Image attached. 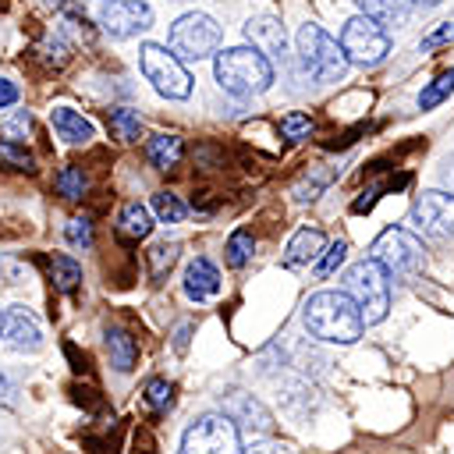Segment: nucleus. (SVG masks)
<instances>
[{
    "mask_svg": "<svg viewBox=\"0 0 454 454\" xmlns=\"http://www.w3.org/2000/svg\"><path fill=\"white\" fill-rule=\"evenodd\" d=\"M301 323L316 340H326V344H355L365 330V323L358 316V305L344 291L309 294V301L301 309Z\"/></svg>",
    "mask_w": 454,
    "mask_h": 454,
    "instance_id": "f257e3e1",
    "label": "nucleus"
},
{
    "mask_svg": "<svg viewBox=\"0 0 454 454\" xmlns=\"http://www.w3.org/2000/svg\"><path fill=\"white\" fill-rule=\"evenodd\" d=\"M216 82H220L223 92L245 99V96H255V92L270 89L273 64L255 46H234V50L216 53Z\"/></svg>",
    "mask_w": 454,
    "mask_h": 454,
    "instance_id": "f03ea898",
    "label": "nucleus"
},
{
    "mask_svg": "<svg viewBox=\"0 0 454 454\" xmlns=\"http://www.w3.org/2000/svg\"><path fill=\"white\" fill-rule=\"evenodd\" d=\"M340 291L358 305V316L362 323H380L390 309V277L383 273V266L376 259H362L355 266H348L344 280H340Z\"/></svg>",
    "mask_w": 454,
    "mask_h": 454,
    "instance_id": "7ed1b4c3",
    "label": "nucleus"
},
{
    "mask_svg": "<svg viewBox=\"0 0 454 454\" xmlns=\"http://www.w3.org/2000/svg\"><path fill=\"white\" fill-rule=\"evenodd\" d=\"M369 259H376L383 266L387 277H394L397 284H411L422 270H426V248L422 241L404 231V227H387L372 248H369Z\"/></svg>",
    "mask_w": 454,
    "mask_h": 454,
    "instance_id": "20e7f679",
    "label": "nucleus"
},
{
    "mask_svg": "<svg viewBox=\"0 0 454 454\" xmlns=\"http://www.w3.org/2000/svg\"><path fill=\"white\" fill-rule=\"evenodd\" d=\"M298 57L309 67L316 82H340L348 71V57L337 39H330L319 25H301L298 28Z\"/></svg>",
    "mask_w": 454,
    "mask_h": 454,
    "instance_id": "39448f33",
    "label": "nucleus"
},
{
    "mask_svg": "<svg viewBox=\"0 0 454 454\" xmlns=\"http://www.w3.org/2000/svg\"><path fill=\"white\" fill-rule=\"evenodd\" d=\"M138 64H142L145 82H153V89L160 96H167V99H188L192 96V74L184 71V64L177 60L174 50L145 43L142 53H138Z\"/></svg>",
    "mask_w": 454,
    "mask_h": 454,
    "instance_id": "423d86ee",
    "label": "nucleus"
},
{
    "mask_svg": "<svg viewBox=\"0 0 454 454\" xmlns=\"http://www.w3.org/2000/svg\"><path fill=\"white\" fill-rule=\"evenodd\" d=\"M340 50L351 64H362V67H372L380 64L387 53H390V35L380 21H372L369 14H355L344 21L340 28Z\"/></svg>",
    "mask_w": 454,
    "mask_h": 454,
    "instance_id": "0eeeda50",
    "label": "nucleus"
},
{
    "mask_svg": "<svg viewBox=\"0 0 454 454\" xmlns=\"http://www.w3.org/2000/svg\"><path fill=\"white\" fill-rule=\"evenodd\" d=\"M181 454H245L238 426L220 415H202L195 426H188L181 440Z\"/></svg>",
    "mask_w": 454,
    "mask_h": 454,
    "instance_id": "6e6552de",
    "label": "nucleus"
},
{
    "mask_svg": "<svg viewBox=\"0 0 454 454\" xmlns=\"http://www.w3.org/2000/svg\"><path fill=\"white\" fill-rule=\"evenodd\" d=\"M220 46V25L209 18V14H184L170 25V50L184 60H206L213 57Z\"/></svg>",
    "mask_w": 454,
    "mask_h": 454,
    "instance_id": "1a4fd4ad",
    "label": "nucleus"
},
{
    "mask_svg": "<svg viewBox=\"0 0 454 454\" xmlns=\"http://www.w3.org/2000/svg\"><path fill=\"white\" fill-rule=\"evenodd\" d=\"M96 21L114 39H131L153 25V7L142 0H103L96 11Z\"/></svg>",
    "mask_w": 454,
    "mask_h": 454,
    "instance_id": "9d476101",
    "label": "nucleus"
},
{
    "mask_svg": "<svg viewBox=\"0 0 454 454\" xmlns=\"http://www.w3.org/2000/svg\"><path fill=\"white\" fill-rule=\"evenodd\" d=\"M411 216L422 231L440 234V238H454V195L443 192H422L411 206Z\"/></svg>",
    "mask_w": 454,
    "mask_h": 454,
    "instance_id": "9b49d317",
    "label": "nucleus"
},
{
    "mask_svg": "<svg viewBox=\"0 0 454 454\" xmlns=\"http://www.w3.org/2000/svg\"><path fill=\"white\" fill-rule=\"evenodd\" d=\"M0 337H4L14 351H39V348H43V326H39V319L32 316V309H25V305H11V309L4 312Z\"/></svg>",
    "mask_w": 454,
    "mask_h": 454,
    "instance_id": "f8f14e48",
    "label": "nucleus"
},
{
    "mask_svg": "<svg viewBox=\"0 0 454 454\" xmlns=\"http://www.w3.org/2000/svg\"><path fill=\"white\" fill-rule=\"evenodd\" d=\"M220 408H223V415L234 422V426H241V429H255V433H270L273 429V415L266 411V404L262 401H255L252 394H245V390H231L223 401H220Z\"/></svg>",
    "mask_w": 454,
    "mask_h": 454,
    "instance_id": "ddd939ff",
    "label": "nucleus"
},
{
    "mask_svg": "<svg viewBox=\"0 0 454 454\" xmlns=\"http://www.w3.org/2000/svg\"><path fill=\"white\" fill-rule=\"evenodd\" d=\"M245 39H248V43H252L259 53H266V57L284 53V43H287L284 25H280V18H273V14L248 18V21H245Z\"/></svg>",
    "mask_w": 454,
    "mask_h": 454,
    "instance_id": "4468645a",
    "label": "nucleus"
},
{
    "mask_svg": "<svg viewBox=\"0 0 454 454\" xmlns=\"http://www.w3.org/2000/svg\"><path fill=\"white\" fill-rule=\"evenodd\" d=\"M50 124H53L57 138L67 142V145H85V142L92 138V121H89L82 110L53 106V110H50Z\"/></svg>",
    "mask_w": 454,
    "mask_h": 454,
    "instance_id": "2eb2a0df",
    "label": "nucleus"
},
{
    "mask_svg": "<svg viewBox=\"0 0 454 454\" xmlns=\"http://www.w3.org/2000/svg\"><path fill=\"white\" fill-rule=\"evenodd\" d=\"M220 291V273L209 259H192L184 270V294L192 301H209Z\"/></svg>",
    "mask_w": 454,
    "mask_h": 454,
    "instance_id": "dca6fc26",
    "label": "nucleus"
},
{
    "mask_svg": "<svg viewBox=\"0 0 454 454\" xmlns=\"http://www.w3.org/2000/svg\"><path fill=\"white\" fill-rule=\"evenodd\" d=\"M103 340H106V351H110V365L117 372H131L135 362H138V340L121 326H106Z\"/></svg>",
    "mask_w": 454,
    "mask_h": 454,
    "instance_id": "f3484780",
    "label": "nucleus"
},
{
    "mask_svg": "<svg viewBox=\"0 0 454 454\" xmlns=\"http://www.w3.org/2000/svg\"><path fill=\"white\" fill-rule=\"evenodd\" d=\"M145 156H149V163H153L156 170H170V167L181 163V156H184V142H181V135H174V131H160V135L149 138Z\"/></svg>",
    "mask_w": 454,
    "mask_h": 454,
    "instance_id": "a211bd4d",
    "label": "nucleus"
},
{
    "mask_svg": "<svg viewBox=\"0 0 454 454\" xmlns=\"http://www.w3.org/2000/svg\"><path fill=\"white\" fill-rule=\"evenodd\" d=\"M319 252H323V231H316V227H301V231L287 241L284 262H287V266H305V262H312Z\"/></svg>",
    "mask_w": 454,
    "mask_h": 454,
    "instance_id": "6ab92c4d",
    "label": "nucleus"
},
{
    "mask_svg": "<svg viewBox=\"0 0 454 454\" xmlns=\"http://www.w3.org/2000/svg\"><path fill=\"white\" fill-rule=\"evenodd\" d=\"M149 231H153L149 209L138 206V202H128V206L121 209V216H117V238H124V241H142Z\"/></svg>",
    "mask_w": 454,
    "mask_h": 454,
    "instance_id": "aec40b11",
    "label": "nucleus"
},
{
    "mask_svg": "<svg viewBox=\"0 0 454 454\" xmlns=\"http://www.w3.org/2000/svg\"><path fill=\"white\" fill-rule=\"evenodd\" d=\"M362 7V14H369L380 25H404L411 0H355Z\"/></svg>",
    "mask_w": 454,
    "mask_h": 454,
    "instance_id": "412c9836",
    "label": "nucleus"
},
{
    "mask_svg": "<svg viewBox=\"0 0 454 454\" xmlns=\"http://www.w3.org/2000/svg\"><path fill=\"white\" fill-rule=\"evenodd\" d=\"M106 121H110V131H114L117 142H135L138 131H142L138 110H128V106H114V110L106 114Z\"/></svg>",
    "mask_w": 454,
    "mask_h": 454,
    "instance_id": "4be33fe9",
    "label": "nucleus"
},
{
    "mask_svg": "<svg viewBox=\"0 0 454 454\" xmlns=\"http://www.w3.org/2000/svg\"><path fill=\"white\" fill-rule=\"evenodd\" d=\"M50 280L57 291H74L82 284V266L71 255H50Z\"/></svg>",
    "mask_w": 454,
    "mask_h": 454,
    "instance_id": "5701e85b",
    "label": "nucleus"
},
{
    "mask_svg": "<svg viewBox=\"0 0 454 454\" xmlns=\"http://www.w3.org/2000/svg\"><path fill=\"white\" fill-rule=\"evenodd\" d=\"M53 184H57V195H64L67 202H78V199L89 192V174L71 163V167H64V170L53 177Z\"/></svg>",
    "mask_w": 454,
    "mask_h": 454,
    "instance_id": "b1692460",
    "label": "nucleus"
},
{
    "mask_svg": "<svg viewBox=\"0 0 454 454\" xmlns=\"http://www.w3.org/2000/svg\"><path fill=\"white\" fill-rule=\"evenodd\" d=\"M177 252H181L177 241H160V245H153V248L145 252V259H149V277H153L156 284L170 273V266L177 262Z\"/></svg>",
    "mask_w": 454,
    "mask_h": 454,
    "instance_id": "393cba45",
    "label": "nucleus"
},
{
    "mask_svg": "<svg viewBox=\"0 0 454 454\" xmlns=\"http://www.w3.org/2000/svg\"><path fill=\"white\" fill-rule=\"evenodd\" d=\"M450 92H454V67L443 71V74H436V78L419 92V110H433V106L443 103Z\"/></svg>",
    "mask_w": 454,
    "mask_h": 454,
    "instance_id": "a878e982",
    "label": "nucleus"
},
{
    "mask_svg": "<svg viewBox=\"0 0 454 454\" xmlns=\"http://www.w3.org/2000/svg\"><path fill=\"white\" fill-rule=\"evenodd\" d=\"M227 266H234V270H241L248 259H252V252H255V238L248 234V231H234L231 238H227Z\"/></svg>",
    "mask_w": 454,
    "mask_h": 454,
    "instance_id": "bb28decb",
    "label": "nucleus"
},
{
    "mask_svg": "<svg viewBox=\"0 0 454 454\" xmlns=\"http://www.w3.org/2000/svg\"><path fill=\"white\" fill-rule=\"evenodd\" d=\"M153 213H156L163 223H177V220H184L188 206H184L174 192H156V195H153Z\"/></svg>",
    "mask_w": 454,
    "mask_h": 454,
    "instance_id": "cd10ccee",
    "label": "nucleus"
},
{
    "mask_svg": "<svg viewBox=\"0 0 454 454\" xmlns=\"http://www.w3.org/2000/svg\"><path fill=\"white\" fill-rule=\"evenodd\" d=\"M32 153L25 145H18L14 138H0V167H11V170H32Z\"/></svg>",
    "mask_w": 454,
    "mask_h": 454,
    "instance_id": "c85d7f7f",
    "label": "nucleus"
},
{
    "mask_svg": "<svg viewBox=\"0 0 454 454\" xmlns=\"http://www.w3.org/2000/svg\"><path fill=\"white\" fill-rule=\"evenodd\" d=\"M312 117H305V114H287V117H280V135L287 138V142H301V138H309L312 135Z\"/></svg>",
    "mask_w": 454,
    "mask_h": 454,
    "instance_id": "c756f323",
    "label": "nucleus"
},
{
    "mask_svg": "<svg viewBox=\"0 0 454 454\" xmlns=\"http://www.w3.org/2000/svg\"><path fill=\"white\" fill-rule=\"evenodd\" d=\"M170 401H174V383H167V380H149L145 383V404L153 411H167Z\"/></svg>",
    "mask_w": 454,
    "mask_h": 454,
    "instance_id": "7c9ffc66",
    "label": "nucleus"
},
{
    "mask_svg": "<svg viewBox=\"0 0 454 454\" xmlns=\"http://www.w3.org/2000/svg\"><path fill=\"white\" fill-rule=\"evenodd\" d=\"M64 234H67V241L74 248H89L92 245V220L89 216H74V220H67Z\"/></svg>",
    "mask_w": 454,
    "mask_h": 454,
    "instance_id": "2f4dec72",
    "label": "nucleus"
},
{
    "mask_svg": "<svg viewBox=\"0 0 454 454\" xmlns=\"http://www.w3.org/2000/svg\"><path fill=\"white\" fill-rule=\"evenodd\" d=\"M344 252H348V245H344V241H333V245L323 252V259L316 262V277H330V273L344 262Z\"/></svg>",
    "mask_w": 454,
    "mask_h": 454,
    "instance_id": "473e14b6",
    "label": "nucleus"
},
{
    "mask_svg": "<svg viewBox=\"0 0 454 454\" xmlns=\"http://www.w3.org/2000/svg\"><path fill=\"white\" fill-rule=\"evenodd\" d=\"M387 188H394V181H380V184H372V188H365L355 202H351V213H365V209H372V202L387 192Z\"/></svg>",
    "mask_w": 454,
    "mask_h": 454,
    "instance_id": "72a5a7b5",
    "label": "nucleus"
},
{
    "mask_svg": "<svg viewBox=\"0 0 454 454\" xmlns=\"http://www.w3.org/2000/svg\"><path fill=\"white\" fill-rule=\"evenodd\" d=\"M245 454H294V450L287 443H280V440H252L245 447Z\"/></svg>",
    "mask_w": 454,
    "mask_h": 454,
    "instance_id": "f704fd0d",
    "label": "nucleus"
},
{
    "mask_svg": "<svg viewBox=\"0 0 454 454\" xmlns=\"http://www.w3.org/2000/svg\"><path fill=\"white\" fill-rule=\"evenodd\" d=\"M443 43H454V21L440 25L436 32H429V35L422 39V50H436V46H443Z\"/></svg>",
    "mask_w": 454,
    "mask_h": 454,
    "instance_id": "c9c22d12",
    "label": "nucleus"
},
{
    "mask_svg": "<svg viewBox=\"0 0 454 454\" xmlns=\"http://www.w3.org/2000/svg\"><path fill=\"white\" fill-rule=\"evenodd\" d=\"M18 96H21V92H18V85H14V82H7V78H0V110H4V106H14V103H18Z\"/></svg>",
    "mask_w": 454,
    "mask_h": 454,
    "instance_id": "e433bc0d",
    "label": "nucleus"
},
{
    "mask_svg": "<svg viewBox=\"0 0 454 454\" xmlns=\"http://www.w3.org/2000/svg\"><path fill=\"white\" fill-rule=\"evenodd\" d=\"M28 128H32V117H28L25 110H18V114L7 121V135H11V131H28Z\"/></svg>",
    "mask_w": 454,
    "mask_h": 454,
    "instance_id": "4c0bfd02",
    "label": "nucleus"
},
{
    "mask_svg": "<svg viewBox=\"0 0 454 454\" xmlns=\"http://www.w3.org/2000/svg\"><path fill=\"white\" fill-rule=\"evenodd\" d=\"M440 177H443V184L454 192V156H447V160H443V170H440Z\"/></svg>",
    "mask_w": 454,
    "mask_h": 454,
    "instance_id": "58836bf2",
    "label": "nucleus"
},
{
    "mask_svg": "<svg viewBox=\"0 0 454 454\" xmlns=\"http://www.w3.org/2000/svg\"><path fill=\"white\" fill-rule=\"evenodd\" d=\"M4 397H11V380L0 372V401H4Z\"/></svg>",
    "mask_w": 454,
    "mask_h": 454,
    "instance_id": "ea45409f",
    "label": "nucleus"
},
{
    "mask_svg": "<svg viewBox=\"0 0 454 454\" xmlns=\"http://www.w3.org/2000/svg\"><path fill=\"white\" fill-rule=\"evenodd\" d=\"M43 4H50V7H57V11H67V7H71V0H43Z\"/></svg>",
    "mask_w": 454,
    "mask_h": 454,
    "instance_id": "a19ab883",
    "label": "nucleus"
},
{
    "mask_svg": "<svg viewBox=\"0 0 454 454\" xmlns=\"http://www.w3.org/2000/svg\"><path fill=\"white\" fill-rule=\"evenodd\" d=\"M419 4H426V7H433V4H440V0H419Z\"/></svg>",
    "mask_w": 454,
    "mask_h": 454,
    "instance_id": "79ce46f5",
    "label": "nucleus"
},
{
    "mask_svg": "<svg viewBox=\"0 0 454 454\" xmlns=\"http://www.w3.org/2000/svg\"><path fill=\"white\" fill-rule=\"evenodd\" d=\"M0 323H4V309H0Z\"/></svg>",
    "mask_w": 454,
    "mask_h": 454,
    "instance_id": "37998d69",
    "label": "nucleus"
}]
</instances>
